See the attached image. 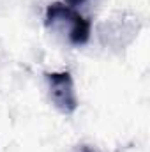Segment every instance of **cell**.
<instances>
[{
	"label": "cell",
	"mask_w": 150,
	"mask_h": 152,
	"mask_svg": "<svg viewBox=\"0 0 150 152\" xmlns=\"http://www.w3.org/2000/svg\"><path fill=\"white\" fill-rule=\"evenodd\" d=\"M44 25L51 30H67V39L73 46L87 44L92 32L90 20L64 2H53L46 7Z\"/></svg>",
	"instance_id": "6da1fadb"
},
{
	"label": "cell",
	"mask_w": 150,
	"mask_h": 152,
	"mask_svg": "<svg viewBox=\"0 0 150 152\" xmlns=\"http://www.w3.org/2000/svg\"><path fill=\"white\" fill-rule=\"evenodd\" d=\"M46 83L50 90V99L53 106L64 115H73L78 110V97L74 81L69 71H51L46 73Z\"/></svg>",
	"instance_id": "7a4b0ae2"
},
{
	"label": "cell",
	"mask_w": 150,
	"mask_h": 152,
	"mask_svg": "<svg viewBox=\"0 0 150 152\" xmlns=\"http://www.w3.org/2000/svg\"><path fill=\"white\" fill-rule=\"evenodd\" d=\"M73 152H101L97 151L95 147H92V145H87V143H81V145H78L73 149Z\"/></svg>",
	"instance_id": "3957f363"
},
{
	"label": "cell",
	"mask_w": 150,
	"mask_h": 152,
	"mask_svg": "<svg viewBox=\"0 0 150 152\" xmlns=\"http://www.w3.org/2000/svg\"><path fill=\"white\" fill-rule=\"evenodd\" d=\"M87 0H64V4L66 5H69V7H73V9H76V7H79V5H83Z\"/></svg>",
	"instance_id": "277c9868"
}]
</instances>
